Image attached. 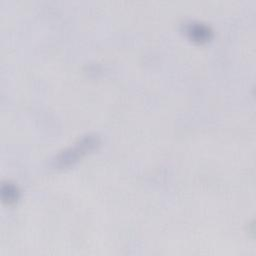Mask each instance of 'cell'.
I'll return each instance as SVG.
<instances>
[{"label":"cell","instance_id":"obj_1","mask_svg":"<svg viewBox=\"0 0 256 256\" xmlns=\"http://www.w3.org/2000/svg\"><path fill=\"white\" fill-rule=\"evenodd\" d=\"M100 143V139L95 134H88L76 142L73 146L60 152L52 161L56 168H64L74 164L85 154L94 150Z\"/></svg>","mask_w":256,"mask_h":256},{"label":"cell","instance_id":"obj_2","mask_svg":"<svg viewBox=\"0 0 256 256\" xmlns=\"http://www.w3.org/2000/svg\"><path fill=\"white\" fill-rule=\"evenodd\" d=\"M185 32L192 41L198 43L207 42L212 36L211 28L208 25L200 22L187 23L185 25Z\"/></svg>","mask_w":256,"mask_h":256},{"label":"cell","instance_id":"obj_3","mask_svg":"<svg viewBox=\"0 0 256 256\" xmlns=\"http://www.w3.org/2000/svg\"><path fill=\"white\" fill-rule=\"evenodd\" d=\"M1 197L3 202L7 204H12L16 202L19 198V189L14 184L10 182H5L1 186Z\"/></svg>","mask_w":256,"mask_h":256}]
</instances>
